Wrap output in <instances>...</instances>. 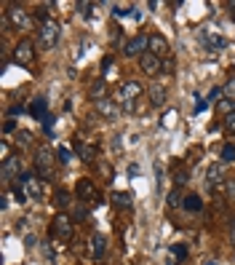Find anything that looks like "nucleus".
<instances>
[{
  "label": "nucleus",
  "mask_w": 235,
  "mask_h": 265,
  "mask_svg": "<svg viewBox=\"0 0 235 265\" xmlns=\"http://www.w3.org/2000/svg\"><path fill=\"white\" fill-rule=\"evenodd\" d=\"M142 83L139 81H126V83H120L118 86V97H115V102L118 105H123L126 107V112H131L134 110V102L142 97Z\"/></svg>",
  "instance_id": "obj_1"
},
{
  "label": "nucleus",
  "mask_w": 235,
  "mask_h": 265,
  "mask_svg": "<svg viewBox=\"0 0 235 265\" xmlns=\"http://www.w3.org/2000/svg\"><path fill=\"white\" fill-rule=\"evenodd\" d=\"M59 35H62V27H59V22L56 19H45V22H40V27H38V41H40V48H54L56 43H59Z\"/></svg>",
  "instance_id": "obj_2"
},
{
  "label": "nucleus",
  "mask_w": 235,
  "mask_h": 265,
  "mask_svg": "<svg viewBox=\"0 0 235 265\" xmlns=\"http://www.w3.org/2000/svg\"><path fill=\"white\" fill-rule=\"evenodd\" d=\"M54 163H59L56 153L48 148V145H43V148L35 153V166H38V172H40L43 179H54Z\"/></svg>",
  "instance_id": "obj_3"
},
{
  "label": "nucleus",
  "mask_w": 235,
  "mask_h": 265,
  "mask_svg": "<svg viewBox=\"0 0 235 265\" xmlns=\"http://www.w3.org/2000/svg\"><path fill=\"white\" fill-rule=\"evenodd\" d=\"M75 196L78 201H83V204L88 206H99V190H96V185L91 182V179H78L75 182Z\"/></svg>",
  "instance_id": "obj_4"
},
{
  "label": "nucleus",
  "mask_w": 235,
  "mask_h": 265,
  "mask_svg": "<svg viewBox=\"0 0 235 265\" xmlns=\"http://www.w3.org/2000/svg\"><path fill=\"white\" fill-rule=\"evenodd\" d=\"M72 222H75V220L70 217V214H56L54 217V225H51V233H54V239H59V241H70L72 239Z\"/></svg>",
  "instance_id": "obj_5"
},
{
  "label": "nucleus",
  "mask_w": 235,
  "mask_h": 265,
  "mask_svg": "<svg viewBox=\"0 0 235 265\" xmlns=\"http://www.w3.org/2000/svg\"><path fill=\"white\" fill-rule=\"evenodd\" d=\"M14 62L19 67H30L35 62V43L32 41H19L14 46Z\"/></svg>",
  "instance_id": "obj_6"
},
{
  "label": "nucleus",
  "mask_w": 235,
  "mask_h": 265,
  "mask_svg": "<svg viewBox=\"0 0 235 265\" xmlns=\"http://www.w3.org/2000/svg\"><path fill=\"white\" fill-rule=\"evenodd\" d=\"M5 19H8V24L16 27V30H30V27H32L30 14H27L21 5H8V11H5Z\"/></svg>",
  "instance_id": "obj_7"
},
{
  "label": "nucleus",
  "mask_w": 235,
  "mask_h": 265,
  "mask_svg": "<svg viewBox=\"0 0 235 265\" xmlns=\"http://www.w3.org/2000/svg\"><path fill=\"white\" fill-rule=\"evenodd\" d=\"M147 48H150V38L147 35H134L131 41H126L123 54L126 56H142V54H147Z\"/></svg>",
  "instance_id": "obj_8"
},
{
  "label": "nucleus",
  "mask_w": 235,
  "mask_h": 265,
  "mask_svg": "<svg viewBox=\"0 0 235 265\" xmlns=\"http://www.w3.org/2000/svg\"><path fill=\"white\" fill-rule=\"evenodd\" d=\"M0 177H3V182H16V179L21 177V161L16 158V155L5 158L3 169H0Z\"/></svg>",
  "instance_id": "obj_9"
},
{
  "label": "nucleus",
  "mask_w": 235,
  "mask_h": 265,
  "mask_svg": "<svg viewBox=\"0 0 235 265\" xmlns=\"http://www.w3.org/2000/svg\"><path fill=\"white\" fill-rule=\"evenodd\" d=\"M139 67H142V72H145V75H158V72L163 70V62H160V56L147 51V54L139 56Z\"/></svg>",
  "instance_id": "obj_10"
},
{
  "label": "nucleus",
  "mask_w": 235,
  "mask_h": 265,
  "mask_svg": "<svg viewBox=\"0 0 235 265\" xmlns=\"http://www.w3.org/2000/svg\"><path fill=\"white\" fill-rule=\"evenodd\" d=\"M94 107H96V112H99V115H105V118H107V121H115L118 112H120V107H118L115 99H107V97L96 99Z\"/></svg>",
  "instance_id": "obj_11"
},
{
  "label": "nucleus",
  "mask_w": 235,
  "mask_h": 265,
  "mask_svg": "<svg viewBox=\"0 0 235 265\" xmlns=\"http://www.w3.org/2000/svg\"><path fill=\"white\" fill-rule=\"evenodd\" d=\"M21 179H24L27 199H32V201H40V199H43V182H40L35 174H21Z\"/></svg>",
  "instance_id": "obj_12"
},
{
  "label": "nucleus",
  "mask_w": 235,
  "mask_h": 265,
  "mask_svg": "<svg viewBox=\"0 0 235 265\" xmlns=\"http://www.w3.org/2000/svg\"><path fill=\"white\" fill-rule=\"evenodd\" d=\"M105 255H107V239L102 233H94L91 236V257L99 263V260H105Z\"/></svg>",
  "instance_id": "obj_13"
},
{
  "label": "nucleus",
  "mask_w": 235,
  "mask_h": 265,
  "mask_svg": "<svg viewBox=\"0 0 235 265\" xmlns=\"http://www.w3.org/2000/svg\"><path fill=\"white\" fill-rule=\"evenodd\" d=\"M200 41H203V43H206V48H211V51L227 48V41H225V38H219L216 32H211V30H200Z\"/></svg>",
  "instance_id": "obj_14"
},
{
  "label": "nucleus",
  "mask_w": 235,
  "mask_h": 265,
  "mask_svg": "<svg viewBox=\"0 0 235 265\" xmlns=\"http://www.w3.org/2000/svg\"><path fill=\"white\" fill-rule=\"evenodd\" d=\"M222 182H225V177H222V161H216V163H211L209 172H206V185H209V190H211V188H219Z\"/></svg>",
  "instance_id": "obj_15"
},
{
  "label": "nucleus",
  "mask_w": 235,
  "mask_h": 265,
  "mask_svg": "<svg viewBox=\"0 0 235 265\" xmlns=\"http://www.w3.org/2000/svg\"><path fill=\"white\" fill-rule=\"evenodd\" d=\"M30 115L38 118V121H45V118H48V99H45V97H35V99H32Z\"/></svg>",
  "instance_id": "obj_16"
},
{
  "label": "nucleus",
  "mask_w": 235,
  "mask_h": 265,
  "mask_svg": "<svg viewBox=\"0 0 235 265\" xmlns=\"http://www.w3.org/2000/svg\"><path fill=\"white\" fill-rule=\"evenodd\" d=\"M147 51L163 59V56L169 54V43H166V38H163V35H158V32H155V35H150V48H147Z\"/></svg>",
  "instance_id": "obj_17"
},
{
  "label": "nucleus",
  "mask_w": 235,
  "mask_h": 265,
  "mask_svg": "<svg viewBox=\"0 0 235 265\" xmlns=\"http://www.w3.org/2000/svg\"><path fill=\"white\" fill-rule=\"evenodd\" d=\"M147 97H150V105L152 107L166 105V86H163V83H152L150 91H147Z\"/></svg>",
  "instance_id": "obj_18"
},
{
  "label": "nucleus",
  "mask_w": 235,
  "mask_h": 265,
  "mask_svg": "<svg viewBox=\"0 0 235 265\" xmlns=\"http://www.w3.org/2000/svg\"><path fill=\"white\" fill-rule=\"evenodd\" d=\"M110 201L118 206V209H134V199H131V193H123V190H115V193L110 196Z\"/></svg>",
  "instance_id": "obj_19"
},
{
  "label": "nucleus",
  "mask_w": 235,
  "mask_h": 265,
  "mask_svg": "<svg viewBox=\"0 0 235 265\" xmlns=\"http://www.w3.org/2000/svg\"><path fill=\"white\" fill-rule=\"evenodd\" d=\"M75 153H78L85 163H94V148H91V145H85L83 139H75Z\"/></svg>",
  "instance_id": "obj_20"
},
{
  "label": "nucleus",
  "mask_w": 235,
  "mask_h": 265,
  "mask_svg": "<svg viewBox=\"0 0 235 265\" xmlns=\"http://www.w3.org/2000/svg\"><path fill=\"white\" fill-rule=\"evenodd\" d=\"M185 206L187 212H192V214H198L200 209H203V201H200V196L198 193H190V196H185Z\"/></svg>",
  "instance_id": "obj_21"
},
{
  "label": "nucleus",
  "mask_w": 235,
  "mask_h": 265,
  "mask_svg": "<svg viewBox=\"0 0 235 265\" xmlns=\"http://www.w3.org/2000/svg\"><path fill=\"white\" fill-rule=\"evenodd\" d=\"M166 204H169L171 209H176V206L185 204V193H182V188H174V190H171L169 199H166Z\"/></svg>",
  "instance_id": "obj_22"
},
{
  "label": "nucleus",
  "mask_w": 235,
  "mask_h": 265,
  "mask_svg": "<svg viewBox=\"0 0 235 265\" xmlns=\"http://www.w3.org/2000/svg\"><path fill=\"white\" fill-rule=\"evenodd\" d=\"M222 91H225V99H230V102H235V72H230V78L225 81Z\"/></svg>",
  "instance_id": "obj_23"
},
{
  "label": "nucleus",
  "mask_w": 235,
  "mask_h": 265,
  "mask_svg": "<svg viewBox=\"0 0 235 265\" xmlns=\"http://www.w3.org/2000/svg\"><path fill=\"white\" fill-rule=\"evenodd\" d=\"M169 252L174 255V260H176V263H185V260H187V246H185V244H174V246H169Z\"/></svg>",
  "instance_id": "obj_24"
},
{
  "label": "nucleus",
  "mask_w": 235,
  "mask_h": 265,
  "mask_svg": "<svg viewBox=\"0 0 235 265\" xmlns=\"http://www.w3.org/2000/svg\"><path fill=\"white\" fill-rule=\"evenodd\" d=\"M187 179H190V172H187V169H176L174 172V185L176 188H185Z\"/></svg>",
  "instance_id": "obj_25"
},
{
  "label": "nucleus",
  "mask_w": 235,
  "mask_h": 265,
  "mask_svg": "<svg viewBox=\"0 0 235 265\" xmlns=\"http://www.w3.org/2000/svg\"><path fill=\"white\" fill-rule=\"evenodd\" d=\"M222 99H225V91H222V86H214V88L209 91V97H206V102H216V105H219Z\"/></svg>",
  "instance_id": "obj_26"
},
{
  "label": "nucleus",
  "mask_w": 235,
  "mask_h": 265,
  "mask_svg": "<svg viewBox=\"0 0 235 265\" xmlns=\"http://www.w3.org/2000/svg\"><path fill=\"white\" fill-rule=\"evenodd\" d=\"M235 161V145L227 142L225 148H222V163H233Z\"/></svg>",
  "instance_id": "obj_27"
},
{
  "label": "nucleus",
  "mask_w": 235,
  "mask_h": 265,
  "mask_svg": "<svg viewBox=\"0 0 235 265\" xmlns=\"http://www.w3.org/2000/svg\"><path fill=\"white\" fill-rule=\"evenodd\" d=\"M56 158H59L62 166H67V163L72 161V150L70 148H59V150H56Z\"/></svg>",
  "instance_id": "obj_28"
},
{
  "label": "nucleus",
  "mask_w": 235,
  "mask_h": 265,
  "mask_svg": "<svg viewBox=\"0 0 235 265\" xmlns=\"http://www.w3.org/2000/svg\"><path fill=\"white\" fill-rule=\"evenodd\" d=\"M56 206H59L62 212H64L67 206H72V204H70V193H64V190H59V193H56Z\"/></svg>",
  "instance_id": "obj_29"
},
{
  "label": "nucleus",
  "mask_w": 235,
  "mask_h": 265,
  "mask_svg": "<svg viewBox=\"0 0 235 265\" xmlns=\"http://www.w3.org/2000/svg\"><path fill=\"white\" fill-rule=\"evenodd\" d=\"M16 142H19L21 148H27V145H32V134L24 132V129H19V132H16Z\"/></svg>",
  "instance_id": "obj_30"
},
{
  "label": "nucleus",
  "mask_w": 235,
  "mask_h": 265,
  "mask_svg": "<svg viewBox=\"0 0 235 265\" xmlns=\"http://www.w3.org/2000/svg\"><path fill=\"white\" fill-rule=\"evenodd\" d=\"M216 110H219L222 112V115H230V112H235V102H230V99H222V102L219 105H216Z\"/></svg>",
  "instance_id": "obj_31"
},
{
  "label": "nucleus",
  "mask_w": 235,
  "mask_h": 265,
  "mask_svg": "<svg viewBox=\"0 0 235 265\" xmlns=\"http://www.w3.org/2000/svg\"><path fill=\"white\" fill-rule=\"evenodd\" d=\"M88 217V206H83V201H78L75 204V214H72V220H85Z\"/></svg>",
  "instance_id": "obj_32"
},
{
  "label": "nucleus",
  "mask_w": 235,
  "mask_h": 265,
  "mask_svg": "<svg viewBox=\"0 0 235 265\" xmlns=\"http://www.w3.org/2000/svg\"><path fill=\"white\" fill-rule=\"evenodd\" d=\"M102 88H105V78H99V81L91 86V97H94V102H96V99H102Z\"/></svg>",
  "instance_id": "obj_33"
},
{
  "label": "nucleus",
  "mask_w": 235,
  "mask_h": 265,
  "mask_svg": "<svg viewBox=\"0 0 235 265\" xmlns=\"http://www.w3.org/2000/svg\"><path fill=\"white\" fill-rule=\"evenodd\" d=\"M78 11L83 19H91V14H94V3H78Z\"/></svg>",
  "instance_id": "obj_34"
},
{
  "label": "nucleus",
  "mask_w": 235,
  "mask_h": 265,
  "mask_svg": "<svg viewBox=\"0 0 235 265\" xmlns=\"http://www.w3.org/2000/svg\"><path fill=\"white\" fill-rule=\"evenodd\" d=\"M174 115H176V112H174V110H169L163 118H160V126H163V129H166V126H171V123H174Z\"/></svg>",
  "instance_id": "obj_35"
},
{
  "label": "nucleus",
  "mask_w": 235,
  "mask_h": 265,
  "mask_svg": "<svg viewBox=\"0 0 235 265\" xmlns=\"http://www.w3.org/2000/svg\"><path fill=\"white\" fill-rule=\"evenodd\" d=\"M21 112H24V105H11V107H8V118L21 115Z\"/></svg>",
  "instance_id": "obj_36"
},
{
  "label": "nucleus",
  "mask_w": 235,
  "mask_h": 265,
  "mask_svg": "<svg viewBox=\"0 0 235 265\" xmlns=\"http://www.w3.org/2000/svg\"><path fill=\"white\" fill-rule=\"evenodd\" d=\"M155 177H158V190H163V166L155 163Z\"/></svg>",
  "instance_id": "obj_37"
},
{
  "label": "nucleus",
  "mask_w": 235,
  "mask_h": 265,
  "mask_svg": "<svg viewBox=\"0 0 235 265\" xmlns=\"http://www.w3.org/2000/svg\"><path fill=\"white\" fill-rule=\"evenodd\" d=\"M14 129H16V121H14V118H8V121L3 123V132H5V134H11Z\"/></svg>",
  "instance_id": "obj_38"
},
{
  "label": "nucleus",
  "mask_w": 235,
  "mask_h": 265,
  "mask_svg": "<svg viewBox=\"0 0 235 265\" xmlns=\"http://www.w3.org/2000/svg\"><path fill=\"white\" fill-rule=\"evenodd\" d=\"M225 126L230 129V132H235V112H230V115L225 118Z\"/></svg>",
  "instance_id": "obj_39"
},
{
  "label": "nucleus",
  "mask_w": 235,
  "mask_h": 265,
  "mask_svg": "<svg viewBox=\"0 0 235 265\" xmlns=\"http://www.w3.org/2000/svg\"><path fill=\"white\" fill-rule=\"evenodd\" d=\"M43 126H45V132L51 134V129H54V115H48V118H45V121H43Z\"/></svg>",
  "instance_id": "obj_40"
},
{
  "label": "nucleus",
  "mask_w": 235,
  "mask_h": 265,
  "mask_svg": "<svg viewBox=\"0 0 235 265\" xmlns=\"http://www.w3.org/2000/svg\"><path fill=\"white\" fill-rule=\"evenodd\" d=\"M206 107H209V102H206V99H200V97H198V105H195V112H203V110H206Z\"/></svg>",
  "instance_id": "obj_41"
},
{
  "label": "nucleus",
  "mask_w": 235,
  "mask_h": 265,
  "mask_svg": "<svg viewBox=\"0 0 235 265\" xmlns=\"http://www.w3.org/2000/svg\"><path fill=\"white\" fill-rule=\"evenodd\" d=\"M110 65H112V56H105V59H102V72H105Z\"/></svg>",
  "instance_id": "obj_42"
},
{
  "label": "nucleus",
  "mask_w": 235,
  "mask_h": 265,
  "mask_svg": "<svg viewBox=\"0 0 235 265\" xmlns=\"http://www.w3.org/2000/svg\"><path fill=\"white\" fill-rule=\"evenodd\" d=\"M227 193L235 196V182H227Z\"/></svg>",
  "instance_id": "obj_43"
},
{
  "label": "nucleus",
  "mask_w": 235,
  "mask_h": 265,
  "mask_svg": "<svg viewBox=\"0 0 235 265\" xmlns=\"http://www.w3.org/2000/svg\"><path fill=\"white\" fill-rule=\"evenodd\" d=\"M233 244H235V222H233Z\"/></svg>",
  "instance_id": "obj_44"
},
{
  "label": "nucleus",
  "mask_w": 235,
  "mask_h": 265,
  "mask_svg": "<svg viewBox=\"0 0 235 265\" xmlns=\"http://www.w3.org/2000/svg\"><path fill=\"white\" fill-rule=\"evenodd\" d=\"M206 265H219V263H206Z\"/></svg>",
  "instance_id": "obj_45"
}]
</instances>
